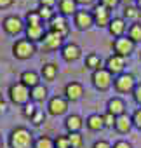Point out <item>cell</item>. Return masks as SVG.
<instances>
[{
    "mask_svg": "<svg viewBox=\"0 0 141 148\" xmlns=\"http://www.w3.org/2000/svg\"><path fill=\"white\" fill-rule=\"evenodd\" d=\"M11 148H31L33 146V134L26 127H16L9 136Z\"/></svg>",
    "mask_w": 141,
    "mask_h": 148,
    "instance_id": "obj_1",
    "label": "cell"
},
{
    "mask_svg": "<svg viewBox=\"0 0 141 148\" xmlns=\"http://www.w3.org/2000/svg\"><path fill=\"white\" fill-rule=\"evenodd\" d=\"M9 96H11L12 103H16V105H26V103H30V98H31L30 89L21 82L12 84L9 87Z\"/></svg>",
    "mask_w": 141,
    "mask_h": 148,
    "instance_id": "obj_2",
    "label": "cell"
},
{
    "mask_svg": "<svg viewBox=\"0 0 141 148\" xmlns=\"http://www.w3.org/2000/svg\"><path fill=\"white\" fill-rule=\"evenodd\" d=\"M33 52H35V44L30 42L28 38H21L12 45V54L18 59H28L33 56Z\"/></svg>",
    "mask_w": 141,
    "mask_h": 148,
    "instance_id": "obj_3",
    "label": "cell"
},
{
    "mask_svg": "<svg viewBox=\"0 0 141 148\" xmlns=\"http://www.w3.org/2000/svg\"><path fill=\"white\" fill-rule=\"evenodd\" d=\"M92 84L96 89H108L112 86V73L106 70V68H99V70H94L92 73Z\"/></svg>",
    "mask_w": 141,
    "mask_h": 148,
    "instance_id": "obj_4",
    "label": "cell"
},
{
    "mask_svg": "<svg viewBox=\"0 0 141 148\" xmlns=\"http://www.w3.org/2000/svg\"><path fill=\"white\" fill-rule=\"evenodd\" d=\"M115 87H117L118 92H131L136 87V80L131 73H120L115 79Z\"/></svg>",
    "mask_w": 141,
    "mask_h": 148,
    "instance_id": "obj_5",
    "label": "cell"
},
{
    "mask_svg": "<svg viewBox=\"0 0 141 148\" xmlns=\"http://www.w3.org/2000/svg\"><path fill=\"white\" fill-rule=\"evenodd\" d=\"M113 49H115V54L125 58V56H129V54L132 52L134 42H132L129 37H118V38L113 42Z\"/></svg>",
    "mask_w": 141,
    "mask_h": 148,
    "instance_id": "obj_6",
    "label": "cell"
},
{
    "mask_svg": "<svg viewBox=\"0 0 141 148\" xmlns=\"http://www.w3.org/2000/svg\"><path fill=\"white\" fill-rule=\"evenodd\" d=\"M92 18H94V23H96L99 28L110 25V11H108L103 4L94 5V9H92Z\"/></svg>",
    "mask_w": 141,
    "mask_h": 148,
    "instance_id": "obj_7",
    "label": "cell"
},
{
    "mask_svg": "<svg viewBox=\"0 0 141 148\" xmlns=\"http://www.w3.org/2000/svg\"><path fill=\"white\" fill-rule=\"evenodd\" d=\"M2 26H4V30H5L9 35H16V33H19V32L23 30V21H21V18H18V16H7V18L2 21Z\"/></svg>",
    "mask_w": 141,
    "mask_h": 148,
    "instance_id": "obj_8",
    "label": "cell"
},
{
    "mask_svg": "<svg viewBox=\"0 0 141 148\" xmlns=\"http://www.w3.org/2000/svg\"><path fill=\"white\" fill-rule=\"evenodd\" d=\"M49 23H51V25H49V26H51V30H49V32H54V33L61 35L63 38L68 35V23H66L64 16H54Z\"/></svg>",
    "mask_w": 141,
    "mask_h": 148,
    "instance_id": "obj_9",
    "label": "cell"
},
{
    "mask_svg": "<svg viewBox=\"0 0 141 148\" xmlns=\"http://www.w3.org/2000/svg\"><path fill=\"white\" fill-rule=\"evenodd\" d=\"M92 23H94L92 12H87V11H77L75 12V25L79 30H87L92 26Z\"/></svg>",
    "mask_w": 141,
    "mask_h": 148,
    "instance_id": "obj_10",
    "label": "cell"
},
{
    "mask_svg": "<svg viewBox=\"0 0 141 148\" xmlns=\"http://www.w3.org/2000/svg\"><path fill=\"white\" fill-rule=\"evenodd\" d=\"M124 64H125L124 63V58L118 56V54H113V56H110L106 59V70L110 73H113V75H120L122 70H124Z\"/></svg>",
    "mask_w": 141,
    "mask_h": 148,
    "instance_id": "obj_11",
    "label": "cell"
},
{
    "mask_svg": "<svg viewBox=\"0 0 141 148\" xmlns=\"http://www.w3.org/2000/svg\"><path fill=\"white\" fill-rule=\"evenodd\" d=\"M63 37L61 35H57V33H54V32H47L45 33V37H44V47L47 49V51H54V49H59L61 45H63Z\"/></svg>",
    "mask_w": 141,
    "mask_h": 148,
    "instance_id": "obj_12",
    "label": "cell"
},
{
    "mask_svg": "<svg viewBox=\"0 0 141 148\" xmlns=\"http://www.w3.org/2000/svg\"><path fill=\"white\" fill-rule=\"evenodd\" d=\"M66 108H68V103H66V99L61 98V96H54V98L49 101V113H51V115H61V113L66 112Z\"/></svg>",
    "mask_w": 141,
    "mask_h": 148,
    "instance_id": "obj_13",
    "label": "cell"
},
{
    "mask_svg": "<svg viewBox=\"0 0 141 148\" xmlns=\"http://www.w3.org/2000/svg\"><path fill=\"white\" fill-rule=\"evenodd\" d=\"M64 94H66V98H68L70 101H77V99L82 98L84 87H82V84H79V82H70V84H66V87H64Z\"/></svg>",
    "mask_w": 141,
    "mask_h": 148,
    "instance_id": "obj_14",
    "label": "cell"
},
{
    "mask_svg": "<svg viewBox=\"0 0 141 148\" xmlns=\"http://www.w3.org/2000/svg\"><path fill=\"white\" fill-rule=\"evenodd\" d=\"M63 59L64 61H75V59H79L80 58V54H82V51H80V47L77 45V44H66L64 47H63Z\"/></svg>",
    "mask_w": 141,
    "mask_h": 148,
    "instance_id": "obj_15",
    "label": "cell"
},
{
    "mask_svg": "<svg viewBox=\"0 0 141 148\" xmlns=\"http://www.w3.org/2000/svg\"><path fill=\"white\" fill-rule=\"evenodd\" d=\"M45 33H44V26H26V38L30 42H38V40H44Z\"/></svg>",
    "mask_w": 141,
    "mask_h": 148,
    "instance_id": "obj_16",
    "label": "cell"
},
{
    "mask_svg": "<svg viewBox=\"0 0 141 148\" xmlns=\"http://www.w3.org/2000/svg\"><path fill=\"white\" fill-rule=\"evenodd\" d=\"M108 28H110V33L113 35V37H122V33L125 32V23H124V19L122 18H115V19H112L110 21V25H108Z\"/></svg>",
    "mask_w": 141,
    "mask_h": 148,
    "instance_id": "obj_17",
    "label": "cell"
},
{
    "mask_svg": "<svg viewBox=\"0 0 141 148\" xmlns=\"http://www.w3.org/2000/svg\"><path fill=\"white\" fill-rule=\"evenodd\" d=\"M124 110H125V105H124V101H122L120 98H112V99L108 101V112H110L112 115L118 117V115L124 113Z\"/></svg>",
    "mask_w": 141,
    "mask_h": 148,
    "instance_id": "obj_18",
    "label": "cell"
},
{
    "mask_svg": "<svg viewBox=\"0 0 141 148\" xmlns=\"http://www.w3.org/2000/svg\"><path fill=\"white\" fill-rule=\"evenodd\" d=\"M115 127H117L118 132H127V131L132 127V117H129V115H125V113L118 115V117H117V122H115Z\"/></svg>",
    "mask_w": 141,
    "mask_h": 148,
    "instance_id": "obj_19",
    "label": "cell"
},
{
    "mask_svg": "<svg viewBox=\"0 0 141 148\" xmlns=\"http://www.w3.org/2000/svg\"><path fill=\"white\" fill-rule=\"evenodd\" d=\"M64 125H66L68 132H79L82 129V119L79 115H68Z\"/></svg>",
    "mask_w": 141,
    "mask_h": 148,
    "instance_id": "obj_20",
    "label": "cell"
},
{
    "mask_svg": "<svg viewBox=\"0 0 141 148\" xmlns=\"http://www.w3.org/2000/svg\"><path fill=\"white\" fill-rule=\"evenodd\" d=\"M21 84H25L28 89H33L35 86H38V75L35 71H23L21 73Z\"/></svg>",
    "mask_w": 141,
    "mask_h": 148,
    "instance_id": "obj_21",
    "label": "cell"
},
{
    "mask_svg": "<svg viewBox=\"0 0 141 148\" xmlns=\"http://www.w3.org/2000/svg\"><path fill=\"white\" fill-rule=\"evenodd\" d=\"M59 11L61 16H70L77 12V2L75 0H59Z\"/></svg>",
    "mask_w": 141,
    "mask_h": 148,
    "instance_id": "obj_22",
    "label": "cell"
},
{
    "mask_svg": "<svg viewBox=\"0 0 141 148\" xmlns=\"http://www.w3.org/2000/svg\"><path fill=\"white\" fill-rule=\"evenodd\" d=\"M87 127L91 129V131H99L101 127H105V124H103V115H89L87 117Z\"/></svg>",
    "mask_w": 141,
    "mask_h": 148,
    "instance_id": "obj_23",
    "label": "cell"
},
{
    "mask_svg": "<svg viewBox=\"0 0 141 148\" xmlns=\"http://www.w3.org/2000/svg\"><path fill=\"white\" fill-rule=\"evenodd\" d=\"M42 75H44V79H47V80H54L56 75H57V66H56L54 63L44 64V66H42Z\"/></svg>",
    "mask_w": 141,
    "mask_h": 148,
    "instance_id": "obj_24",
    "label": "cell"
},
{
    "mask_svg": "<svg viewBox=\"0 0 141 148\" xmlns=\"http://www.w3.org/2000/svg\"><path fill=\"white\" fill-rule=\"evenodd\" d=\"M30 94H31V99L33 101H44L47 98V89L44 86H35L33 89H30Z\"/></svg>",
    "mask_w": 141,
    "mask_h": 148,
    "instance_id": "obj_25",
    "label": "cell"
},
{
    "mask_svg": "<svg viewBox=\"0 0 141 148\" xmlns=\"http://www.w3.org/2000/svg\"><path fill=\"white\" fill-rule=\"evenodd\" d=\"M86 66L87 68H91V70H99L101 68V58L98 56V54H89L87 58H86Z\"/></svg>",
    "mask_w": 141,
    "mask_h": 148,
    "instance_id": "obj_26",
    "label": "cell"
},
{
    "mask_svg": "<svg viewBox=\"0 0 141 148\" xmlns=\"http://www.w3.org/2000/svg\"><path fill=\"white\" fill-rule=\"evenodd\" d=\"M129 38L136 44L141 40V23H134L131 28H129Z\"/></svg>",
    "mask_w": 141,
    "mask_h": 148,
    "instance_id": "obj_27",
    "label": "cell"
},
{
    "mask_svg": "<svg viewBox=\"0 0 141 148\" xmlns=\"http://www.w3.org/2000/svg\"><path fill=\"white\" fill-rule=\"evenodd\" d=\"M33 148H56V146H54V141H52L51 138L42 136V138H38V139L33 143Z\"/></svg>",
    "mask_w": 141,
    "mask_h": 148,
    "instance_id": "obj_28",
    "label": "cell"
},
{
    "mask_svg": "<svg viewBox=\"0 0 141 148\" xmlns=\"http://www.w3.org/2000/svg\"><path fill=\"white\" fill-rule=\"evenodd\" d=\"M26 23H28V26H40L42 19H40V16H38L37 11H31V12L26 14Z\"/></svg>",
    "mask_w": 141,
    "mask_h": 148,
    "instance_id": "obj_29",
    "label": "cell"
},
{
    "mask_svg": "<svg viewBox=\"0 0 141 148\" xmlns=\"http://www.w3.org/2000/svg\"><path fill=\"white\" fill-rule=\"evenodd\" d=\"M68 141L72 145V148H80L82 146V136L79 132H68Z\"/></svg>",
    "mask_w": 141,
    "mask_h": 148,
    "instance_id": "obj_30",
    "label": "cell"
},
{
    "mask_svg": "<svg viewBox=\"0 0 141 148\" xmlns=\"http://www.w3.org/2000/svg\"><path fill=\"white\" fill-rule=\"evenodd\" d=\"M139 14H141V11H139L138 7H134V5H127V7L124 9V16H125L127 19H138Z\"/></svg>",
    "mask_w": 141,
    "mask_h": 148,
    "instance_id": "obj_31",
    "label": "cell"
},
{
    "mask_svg": "<svg viewBox=\"0 0 141 148\" xmlns=\"http://www.w3.org/2000/svg\"><path fill=\"white\" fill-rule=\"evenodd\" d=\"M38 16H40V19H44V21H51L52 18H54V14H52V11H51V7H38Z\"/></svg>",
    "mask_w": 141,
    "mask_h": 148,
    "instance_id": "obj_32",
    "label": "cell"
},
{
    "mask_svg": "<svg viewBox=\"0 0 141 148\" xmlns=\"http://www.w3.org/2000/svg\"><path fill=\"white\" fill-rule=\"evenodd\" d=\"M54 146L56 148H72V145L68 141V136H57L54 141Z\"/></svg>",
    "mask_w": 141,
    "mask_h": 148,
    "instance_id": "obj_33",
    "label": "cell"
},
{
    "mask_svg": "<svg viewBox=\"0 0 141 148\" xmlns=\"http://www.w3.org/2000/svg\"><path fill=\"white\" fill-rule=\"evenodd\" d=\"M115 122H117V117L112 115L110 112H106V113L103 115V124H105V127H113Z\"/></svg>",
    "mask_w": 141,
    "mask_h": 148,
    "instance_id": "obj_34",
    "label": "cell"
},
{
    "mask_svg": "<svg viewBox=\"0 0 141 148\" xmlns=\"http://www.w3.org/2000/svg\"><path fill=\"white\" fill-rule=\"evenodd\" d=\"M38 108H35V105L33 103H26L25 105V110H23V113H25V117H28V119H31L33 115H35V112H37Z\"/></svg>",
    "mask_w": 141,
    "mask_h": 148,
    "instance_id": "obj_35",
    "label": "cell"
},
{
    "mask_svg": "<svg viewBox=\"0 0 141 148\" xmlns=\"http://www.w3.org/2000/svg\"><path fill=\"white\" fill-rule=\"evenodd\" d=\"M44 119H45L44 112H42V110H37V112H35V115L31 117V122H33L35 125H40V124L44 122Z\"/></svg>",
    "mask_w": 141,
    "mask_h": 148,
    "instance_id": "obj_36",
    "label": "cell"
},
{
    "mask_svg": "<svg viewBox=\"0 0 141 148\" xmlns=\"http://www.w3.org/2000/svg\"><path fill=\"white\" fill-rule=\"evenodd\" d=\"M132 125H136L139 131H141V108H138L132 115Z\"/></svg>",
    "mask_w": 141,
    "mask_h": 148,
    "instance_id": "obj_37",
    "label": "cell"
},
{
    "mask_svg": "<svg viewBox=\"0 0 141 148\" xmlns=\"http://www.w3.org/2000/svg\"><path fill=\"white\" fill-rule=\"evenodd\" d=\"M134 99H136V103H139L141 105V84H138L136 87H134Z\"/></svg>",
    "mask_w": 141,
    "mask_h": 148,
    "instance_id": "obj_38",
    "label": "cell"
},
{
    "mask_svg": "<svg viewBox=\"0 0 141 148\" xmlns=\"http://www.w3.org/2000/svg\"><path fill=\"white\" fill-rule=\"evenodd\" d=\"M118 2H120V0H101V4H103L106 9H113Z\"/></svg>",
    "mask_w": 141,
    "mask_h": 148,
    "instance_id": "obj_39",
    "label": "cell"
},
{
    "mask_svg": "<svg viewBox=\"0 0 141 148\" xmlns=\"http://www.w3.org/2000/svg\"><path fill=\"white\" fill-rule=\"evenodd\" d=\"M92 148H112V146H110V143H108V141L99 139V141H96V143L92 145Z\"/></svg>",
    "mask_w": 141,
    "mask_h": 148,
    "instance_id": "obj_40",
    "label": "cell"
},
{
    "mask_svg": "<svg viewBox=\"0 0 141 148\" xmlns=\"http://www.w3.org/2000/svg\"><path fill=\"white\" fill-rule=\"evenodd\" d=\"M113 148H132V145L127 143V141H124V139H120V141H117V143L113 145Z\"/></svg>",
    "mask_w": 141,
    "mask_h": 148,
    "instance_id": "obj_41",
    "label": "cell"
},
{
    "mask_svg": "<svg viewBox=\"0 0 141 148\" xmlns=\"http://www.w3.org/2000/svg\"><path fill=\"white\" fill-rule=\"evenodd\" d=\"M56 0H40V5L42 7H52Z\"/></svg>",
    "mask_w": 141,
    "mask_h": 148,
    "instance_id": "obj_42",
    "label": "cell"
},
{
    "mask_svg": "<svg viewBox=\"0 0 141 148\" xmlns=\"http://www.w3.org/2000/svg\"><path fill=\"white\" fill-rule=\"evenodd\" d=\"M12 2H14V0H0V9H5V7H9Z\"/></svg>",
    "mask_w": 141,
    "mask_h": 148,
    "instance_id": "obj_43",
    "label": "cell"
},
{
    "mask_svg": "<svg viewBox=\"0 0 141 148\" xmlns=\"http://www.w3.org/2000/svg\"><path fill=\"white\" fill-rule=\"evenodd\" d=\"M77 4H82V5H89V4H92L94 0H75Z\"/></svg>",
    "mask_w": 141,
    "mask_h": 148,
    "instance_id": "obj_44",
    "label": "cell"
},
{
    "mask_svg": "<svg viewBox=\"0 0 141 148\" xmlns=\"http://www.w3.org/2000/svg\"><path fill=\"white\" fill-rule=\"evenodd\" d=\"M4 106H5V101H4L2 94H0V110H4Z\"/></svg>",
    "mask_w": 141,
    "mask_h": 148,
    "instance_id": "obj_45",
    "label": "cell"
},
{
    "mask_svg": "<svg viewBox=\"0 0 141 148\" xmlns=\"http://www.w3.org/2000/svg\"><path fill=\"white\" fill-rule=\"evenodd\" d=\"M122 2H124V4H125V7H127V5H132L134 0H122Z\"/></svg>",
    "mask_w": 141,
    "mask_h": 148,
    "instance_id": "obj_46",
    "label": "cell"
},
{
    "mask_svg": "<svg viewBox=\"0 0 141 148\" xmlns=\"http://www.w3.org/2000/svg\"><path fill=\"white\" fill-rule=\"evenodd\" d=\"M136 4H138V9L141 11V0H136Z\"/></svg>",
    "mask_w": 141,
    "mask_h": 148,
    "instance_id": "obj_47",
    "label": "cell"
},
{
    "mask_svg": "<svg viewBox=\"0 0 141 148\" xmlns=\"http://www.w3.org/2000/svg\"><path fill=\"white\" fill-rule=\"evenodd\" d=\"M0 148H2V139H0Z\"/></svg>",
    "mask_w": 141,
    "mask_h": 148,
    "instance_id": "obj_48",
    "label": "cell"
}]
</instances>
